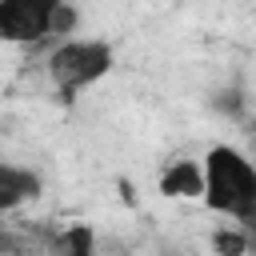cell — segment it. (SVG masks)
Here are the masks:
<instances>
[{"label": "cell", "mask_w": 256, "mask_h": 256, "mask_svg": "<svg viewBox=\"0 0 256 256\" xmlns=\"http://www.w3.org/2000/svg\"><path fill=\"white\" fill-rule=\"evenodd\" d=\"M204 204L232 216L256 248V160L232 144H212L204 156Z\"/></svg>", "instance_id": "1"}, {"label": "cell", "mask_w": 256, "mask_h": 256, "mask_svg": "<svg viewBox=\"0 0 256 256\" xmlns=\"http://www.w3.org/2000/svg\"><path fill=\"white\" fill-rule=\"evenodd\" d=\"M76 28V8L68 0H0V32L8 44L40 48L60 44Z\"/></svg>", "instance_id": "2"}, {"label": "cell", "mask_w": 256, "mask_h": 256, "mask_svg": "<svg viewBox=\"0 0 256 256\" xmlns=\"http://www.w3.org/2000/svg\"><path fill=\"white\" fill-rule=\"evenodd\" d=\"M108 68H112V48L104 40H60L48 52V76L64 100L108 76Z\"/></svg>", "instance_id": "3"}, {"label": "cell", "mask_w": 256, "mask_h": 256, "mask_svg": "<svg viewBox=\"0 0 256 256\" xmlns=\"http://www.w3.org/2000/svg\"><path fill=\"white\" fill-rule=\"evenodd\" d=\"M160 192L172 196V200L204 196V164H196V160H172L160 172Z\"/></svg>", "instance_id": "4"}, {"label": "cell", "mask_w": 256, "mask_h": 256, "mask_svg": "<svg viewBox=\"0 0 256 256\" xmlns=\"http://www.w3.org/2000/svg\"><path fill=\"white\" fill-rule=\"evenodd\" d=\"M36 196H40V176H32V172H24L16 164L0 168V208L4 212H12L24 200H36Z\"/></svg>", "instance_id": "5"}, {"label": "cell", "mask_w": 256, "mask_h": 256, "mask_svg": "<svg viewBox=\"0 0 256 256\" xmlns=\"http://www.w3.org/2000/svg\"><path fill=\"white\" fill-rule=\"evenodd\" d=\"M56 248H64V252H76V256H84V252H92V232H88L84 224H76L72 232H64V236L56 240Z\"/></svg>", "instance_id": "6"}, {"label": "cell", "mask_w": 256, "mask_h": 256, "mask_svg": "<svg viewBox=\"0 0 256 256\" xmlns=\"http://www.w3.org/2000/svg\"><path fill=\"white\" fill-rule=\"evenodd\" d=\"M212 108L224 112V116H240V112H244V96H240V88H220V92L212 96Z\"/></svg>", "instance_id": "7"}, {"label": "cell", "mask_w": 256, "mask_h": 256, "mask_svg": "<svg viewBox=\"0 0 256 256\" xmlns=\"http://www.w3.org/2000/svg\"><path fill=\"white\" fill-rule=\"evenodd\" d=\"M212 244H216L220 252H248V248H252V236H248L244 228H240V232H216Z\"/></svg>", "instance_id": "8"}]
</instances>
